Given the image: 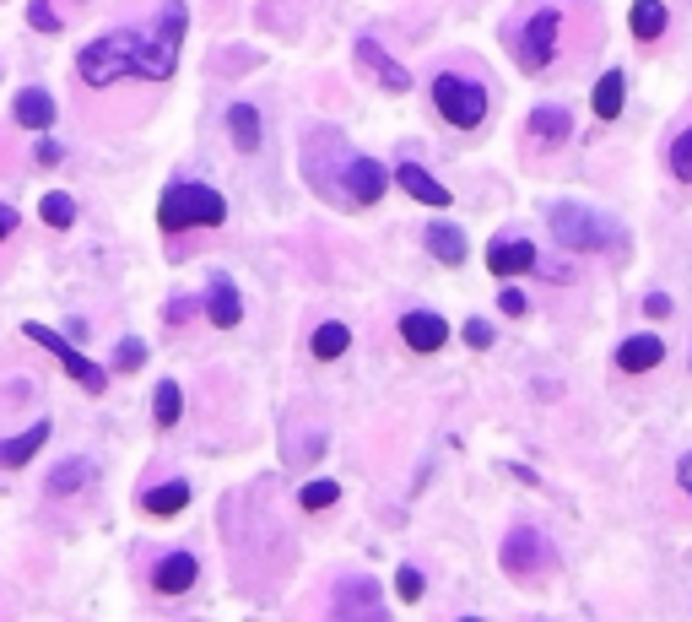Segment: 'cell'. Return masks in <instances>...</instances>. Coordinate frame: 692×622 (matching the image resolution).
Returning <instances> with one entry per match:
<instances>
[{"label":"cell","mask_w":692,"mask_h":622,"mask_svg":"<svg viewBox=\"0 0 692 622\" xmlns=\"http://www.w3.org/2000/svg\"><path fill=\"white\" fill-rule=\"evenodd\" d=\"M222 217H228V201H222L211 184H168V195L157 201V228H163V233L217 228Z\"/></svg>","instance_id":"1"},{"label":"cell","mask_w":692,"mask_h":622,"mask_svg":"<svg viewBox=\"0 0 692 622\" xmlns=\"http://www.w3.org/2000/svg\"><path fill=\"white\" fill-rule=\"evenodd\" d=\"M136 60H141V33L119 28L109 38H92L76 55V71H82L87 87H114L119 76H136Z\"/></svg>","instance_id":"2"},{"label":"cell","mask_w":692,"mask_h":622,"mask_svg":"<svg viewBox=\"0 0 692 622\" xmlns=\"http://www.w3.org/2000/svg\"><path fill=\"white\" fill-rule=\"evenodd\" d=\"M547 222H552V233H557V244L563 249H611L622 238V228L611 217H601V211H590V206H579V201H557L547 206Z\"/></svg>","instance_id":"3"},{"label":"cell","mask_w":692,"mask_h":622,"mask_svg":"<svg viewBox=\"0 0 692 622\" xmlns=\"http://www.w3.org/2000/svg\"><path fill=\"white\" fill-rule=\"evenodd\" d=\"M184 28H190V11L179 0H168L163 17H157L152 38H141V60H136V76L146 82H168L173 65H179V44H184Z\"/></svg>","instance_id":"4"},{"label":"cell","mask_w":692,"mask_h":622,"mask_svg":"<svg viewBox=\"0 0 692 622\" xmlns=\"http://www.w3.org/2000/svg\"><path fill=\"white\" fill-rule=\"evenodd\" d=\"M433 103H438V114H444L455 130H476L487 119V92L476 82H465V76H438V82H433Z\"/></svg>","instance_id":"5"},{"label":"cell","mask_w":692,"mask_h":622,"mask_svg":"<svg viewBox=\"0 0 692 622\" xmlns=\"http://www.w3.org/2000/svg\"><path fill=\"white\" fill-rule=\"evenodd\" d=\"M22 336H28V341H38V347H44V352H55V357H60V368H65V374H71V379H76V385H82L87 395H103V390H109V374H103V368L92 363V357H82V352H76L71 341L60 336V330H49V325H22Z\"/></svg>","instance_id":"6"},{"label":"cell","mask_w":692,"mask_h":622,"mask_svg":"<svg viewBox=\"0 0 692 622\" xmlns=\"http://www.w3.org/2000/svg\"><path fill=\"white\" fill-rule=\"evenodd\" d=\"M552 541L541 536V531H530V525H519V531L503 536V552H498V563H503V574H514V579H525V574H541V568H552Z\"/></svg>","instance_id":"7"},{"label":"cell","mask_w":692,"mask_h":622,"mask_svg":"<svg viewBox=\"0 0 692 622\" xmlns=\"http://www.w3.org/2000/svg\"><path fill=\"white\" fill-rule=\"evenodd\" d=\"M557 33H563V11H536V17L519 28V65L525 71H547V60H552V44H557Z\"/></svg>","instance_id":"8"},{"label":"cell","mask_w":692,"mask_h":622,"mask_svg":"<svg viewBox=\"0 0 692 622\" xmlns=\"http://www.w3.org/2000/svg\"><path fill=\"white\" fill-rule=\"evenodd\" d=\"M341 184H346V195H352L357 206H374L390 179H384V168L374 163V157H346V174H341Z\"/></svg>","instance_id":"9"},{"label":"cell","mask_w":692,"mask_h":622,"mask_svg":"<svg viewBox=\"0 0 692 622\" xmlns=\"http://www.w3.org/2000/svg\"><path fill=\"white\" fill-rule=\"evenodd\" d=\"M487 271L492 276H525V271H536V244H530V238H498V244L487 249Z\"/></svg>","instance_id":"10"},{"label":"cell","mask_w":692,"mask_h":622,"mask_svg":"<svg viewBox=\"0 0 692 622\" xmlns=\"http://www.w3.org/2000/svg\"><path fill=\"white\" fill-rule=\"evenodd\" d=\"M401 341L411 352H438L449 341V325L438 320V314H428V309H411L406 320H401Z\"/></svg>","instance_id":"11"},{"label":"cell","mask_w":692,"mask_h":622,"mask_svg":"<svg viewBox=\"0 0 692 622\" xmlns=\"http://www.w3.org/2000/svg\"><path fill=\"white\" fill-rule=\"evenodd\" d=\"M357 60H363L368 71H374V82H379V87H390V92H406V87H411V71H406L401 60L384 55L374 38H357Z\"/></svg>","instance_id":"12"},{"label":"cell","mask_w":692,"mask_h":622,"mask_svg":"<svg viewBox=\"0 0 692 622\" xmlns=\"http://www.w3.org/2000/svg\"><path fill=\"white\" fill-rule=\"evenodd\" d=\"M195 579H201V563L190 558V552H168L163 563H157V574H152V585L163 590V595H184L195 585Z\"/></svg>","instance_id":"13"},{"label":"cell","mask_w":692,"mask_h":622,"mask_svg":"<svg viewBox=\"0 0 692 622\" xmlns=\"http://www.w3.org/2000/svg\"><path fill=\"white\" fill-rule=\"evenodd\" d=\"M395 184H401V190L411 195V201H422V206H449V201H455V195H449L444 184H438V179L428 174V168H417V163H401Z\"/></svg>","instance_id":"14"},{"label":"cell","mask_w":692,"mask_h":622,"mask_svg":"<svg viewBox=\"0 0 692 622\" xmlns=\"http://www.w3.org/2000/svg\"><path fill=\"white\" fill-rule=\"evenodd\" d=\"M206 314H211V325H217V330H233L238 320H244V298H238V287L228 282V276H217V282H211Z\"/></svg>","instance_id":"15"},{"label":"cell","mask_w":692,"mask_h":622,"mask_svg":"<svg viewBox=\"0 0 692 622\" xmlns=\"http://www.w3.org/2000/svg\"><path fill=\"white\" fill-rule=\"evenodd\" d=\"M660 357H665L660 336H649V330H644V336H628V341L617 347V368H622V374H649Z\"/></svg>","instance_id":"16"},{"label":"cell","mask_w":692,"mask_h":622,"mask_svg":"<svg viewBox=\"0 0 692 622\" xmlns=\"http://www.w3.org/2000/svg\"><path fill=\"white\" fill-rule=\"evenodd\" d=\"M44 444H49V422H33L28 433H17V439H0V471L28 466V460H33Z\"/></svg>","instance_id":"17"},{"label":"cell","mask_w":692,"mask_h":622,"mask_svg":"<svg viewBox=\"0 0 692 622\" xmlns=\"http://www.w3.org/2000/svg\"><path fill=\"white\" fill-rule=\"evenodd\" d=\"M379 585L374 579H352V585H341V595H336V612L341 617H379Z\"/></svg>","instance_id":"18"},{"label":"cell","mask_w":692,"mask_h":622,"mask_svg":"<svg viewBox=\"0 0 692 622\" xmlns=\"http://www.w3.org/2000/svg\"><path fill=\"white\" fill-rule=\"evenodd\" d=\"M17 125L22 130H49V125H55V98H49L44 87L17 92Z\"/></svg>","instance_id":"19"},{"label":"cell","mask_w":692,"mask_h":622,"mask_svg":"<svg viewBox=\"0 0 692 622\" xmlns=\"http://www.w3.org/2000/svg\"><path fill=\"white\" fill-rule=\"evenodd\" d=\"M568 130H574V119H568L563 103H536L530 109V136L536 141H563Z\"/></svg>","instance_id":"20"},{"label":"cell","mask_w":692,"mask_h":622,"mask_svg":"<svg viewBox=\"0 0 692 622\" xmlns=\"http://www.w3.org/2000/svg\"><path fill=\"white\" fill-rule=\"evenodd\" d=\"M228 130H233V147L238 152H260V109H255V103H233V109H228Z\"/></svg>","instance_id":"21"},{"label":"cell","mask_w":692,"mask_h":622,"mask_svg":"<svg viewBox=\"0 0 692 622\" xmlns=\"http://www.w3.org/2000/svg\"><path fill=\"white\" fill-rule=\"evenodd\" d=\"M665 22H671V11H665V0H633V38H660Z\"/></svg>","instance_id":"22"},{"label":"cell","mask_w":692,"mask_h":622,"mask_svg":"<svg viewBox=\"0 0 692 622\" xmlns=\"http://www.w3.org/2000/svg\"><path fill=\"white\" fill-rule=\"evenodd\" d=\"M622 92H628V82H622V71H606L601 82H595V98H590V109L601 114V119H617V114H622Z\"/></svg>","instance_id":"23"},{"label":"cell","mask_w":692,"mask_h":622,"mask_svg":"<svg viewBox=\"0 0 692 622\" xmlns=\"http://www.w3.org/2000/svg\"><path fill=\"white\" fill-rule=\"evenodd\" d=\"M428 249L444 260V266H460L465 260V233L449 228V222H438V228H428Z\"/></svg>","instance_id":"24"},{"label":"cell","mask_w":692,"mask_h":622,"mask_svg":"<svg viewBox=\"0 0 692 622\" xmlns=\"http://www.w3.org/2000/svg\"><path fill=\"white\" fill-rule=\"evenodd\" d=\"M346 341H352V330H346V325H336V320H325V325L314 330L309 352L319 357V363H330V357H341V352H346Z\"/></svg>","instance_id":"25"},{"label":"cell","mask_w":692,"mask_h":622,"mask_svg":"<svg viewBox=\"0 0 692 622\" xmlns=\"http://www.w3.org/2000/svg\"><path fill=\"white\" fill-rule=\"evenodd\" d=\"M152 417H157V428H173V422L184 417V390L173 385V379H163V385H157V395H152Z\"/></svg>","instance_id":"26"},{"label":"cell","mask_w":692,"mask_h":622,"mask_svg":"<svg viewBox=\"0 0 692 622\" xmlns=\"http://www.w3.org/2000/svg\"><path fill=\"white\" fill-rule=\"evenodd\" d=\"M184 504H190V487L184 482H163L146 493V514H179Z\"/></svg>","instance_id":"27"},{"label":"cell","mask_w":692,"mask_h":622,"mask_svg":"<svg viewBox=\"0 0 692 622\" xmlns=\"http://www.w3.org/2000/svg\"><path fill=\"white\" fill-rule=\"evenodd\" d=\"M87 476H92V466H87V460H71V466H60L55 476H49V493H55V498H71L76 487L87 482Z\"/></svg>","instance_id":"28"},{"label":"cell","mask_w":692,"mask_h":622,"mask_svg":"<svg viewBox=\"0 0 692 622\" xmlns=\"http://www.w3.org/2000/svg\"><path fill=\"white\" fill-rule=\"evenodd\" d=\"M38 211H44V222H49V228H71V222H76V201H71V195H44V206H38Z\"/></svg>","instance_id":"29"},{"label":"cell","mask_w":692,"mask_h":622,"mask_svg":"<svg viewBox=\"0 0 692 622\" xmlns=\"http://www.w3.org/2000/svg\"><path fill=\"white\" fill-rule=\"evenodd\" d=\"M336 498H341V487H336V482H309V487L298 493V504L309 509V514H319V509H330V504H336Z\"/></svg>","instance_id":"30"},{"label":"cell","mask_w":692,"mask_h":622,"mask_svg":"<svg viewBox=\"0 0 692 622\" xmlns=\"http://www.w3.org/2000/svg\"><path fill=\"white\" fill-rule=\"evenodd\" d=\"M671 174L682 179V184H692V125L671 141Z\"/></svg>","instance_id":"31"},{"label":"cell","mask_w":692,"mask_h":622,"mask_svg":"<svg viewBox=\"0 0 692 622\" xmlns=\"http://www.w3.org/2000/svg\"><path fill=\"white\" fill-rule=\"evenodd\" d=\"M28 22L38 33H60V17H55V6L49 0H28Z\"/></svg>","instance_id":"32"},{"label":"cell","mask_w":692,"mask_h":622,"mask_svg":"<svg viewBox=\"0 0 692 622\" xmlns=\"http://www.w3.org/2000/svg\"><path fill=\"white\" fill-rule=\"evenodd\" d=\"M141 363H146V341H136V336H130V341H119L114 368H125V374H130V368H141Z\"/></svg>","instance_id":"33"},{"label":"cell","mask_w":692,"mask_h":622,"mask_svg":"<svg viewBox=\"0 0 692 622\" xmlns=\"http://www.w3.org/2000/svg\"><path fill=\"white\" fill-rule=\"evenodd\" d=\"M395 595H401V601H422V574L417 568H401V574H395Z\"/></svg>","instance_id":"34"},{"label":"cell","mask_w":692,"mask_h":622,"mask_svg":"<svg viewBox=\"0 0 692 622\" xmlns=\"http://www.w3.org/2000/svg\"><path fill=\"white\" fill-rule=\"evenodd\" d=\"M460 336H465V347H476V352H482V347H492V325H482V320H465V330H460Z\"/></svg>","instance_id":"35"},{"label":"cell","mask_w":692,"mask_h":622,"mask_svg":"<svg viewBox=\"0 0 692 622\" xmlns=\"http://www.w3.org/2000/svg\"><path fill=\"white\" fill-rule=\"evenodd\" d=\"M498 309H503V314H514V320H519V314H530V303H525V293H519V287H503Z\"/></svg>","instance_id":"36"},{"label":"cell","mask_w":692,"mask_h":622,"mask_svg":"<svg viewBox=\"0 0 692 622\" xmlns=\"http://www.w3.org/2000/svg\"><path fill=\"white\" fill-rule=\"evenodd\" d=\"M644 314H649V320H665V314H671V298H665V293H649V298H644Z\"/></svg>","instance_id":"37"},{"label":"cell","mask_w":692,"mask_h":622,"mask_svg":"<svg viewBox=\"0 0 692 622\" xmlns=\"http://www.w3.org/2000/svg\"><path fill=\"white\" fill-rule=\"evenodd\" d=\"M33 157H38V163H44V168H55V163H60L65 152L55 147V141H38V147H33Z\"/></svg>","instance_id":"38"},{"label":"cell","mask_w":692,"mask_h":622,"mask_svg":"<svg viewBox=\"0 0 692 622\" xmlns=\"http://www.w3.org/2000/svg\"><path fill=\"white\" fill-rule=\"evenodd\" d=\"M190 314H195V303H190V298L168 303V320H173V325H179V320H190Z\"/></svg>","instance_id":"39"},{"label":"cell","mask_w":692,"mask_h":622,"mask_svg":"<svg viewBox=\"0 0 692 622\" xmlns=\"http://www.w3.org/2000/svg\"><path fill=\"white\" fill-rule=\"evenodd\" d=\"M11 233H17V211L0 206V238H11Z\"/></svg>","instance_id":"40"},{"label":"cell","mask_w":692,"mask_h":622,"mask_svg":"<svg viewBox=\"0 0 692 622\" xmlns=\"http://www.w3.org/2000/svg\"><path fill=\"white\" fill-rule=\"evenodd\" d=\"M676 482H682L687 493H692V455H682V466H676Z\"/></svg>","instance_id":"41"}]
</instances>
